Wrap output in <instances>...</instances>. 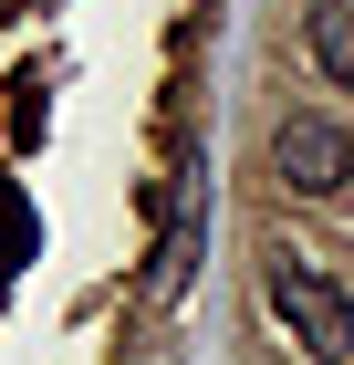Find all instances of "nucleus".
Here are the masks:
<instances>
[{
    "label": "nucleus",
    "mask_w": 354,
    "mask_h": 365,
    "mask_svg": "<svg viewBox=\"0 0 354 365\" xmlns=\"http://www.w3.org/2000/svg\"><path fill=\"white\" fill-rule=\"evenodd\" d=\"M271 178L292 198H344L354 188V136L333 115H281L271 125Z\"/></svg>",
    "instance_id": "obj_2"
},
{
    "label": "nucleus",
    "mask_w": 354,
    "mask_h": 365,
    "mask_svg": "<svg viewBox=\"0 0 354 365\" xmlns=\"http://www.w3.org/2000/svg\"><path fill=\"white\" fill-rule=\"evenodd\" d=\"M198 240H209V209H188V220L167 230V261H157V303H177V292H188V272H198Z\"/></svg>",
    "instance_id": "obj_4"
},
{
    "label": "nucleus",
    "mask_w": 354,
    "mask_h": 365,
    "mask_svg": "<svg viewBox=\"0 0 354 365\" xmlns=\"http://www.w3.org/2000/svg\"><path fill=\"white\" fill-rule=\"evenodd\" d=\"M302 42H313V63H323L333 84L354 94V0H313V21H302Z\"/></svg>",
    "instance_id": "obj_3"
},
{
    "label": "nucleus",
    "mask_w": 354,
    "mask_h": 365,
    "mask_svg": "<svg viewBox=\"0 0 354 365\" xmlns=\"http://www.w3.org/2000/svg\"><path fill=\"white\" fill-rule=\"evenodd\" d=\"M261 303L281 313V334H292L313 365H354V292L333 272H313L302 251H271L261 261Z\"/></svg>",
    "instance_id": "obj_1"
},
{
    "label": "nucleus",
    "mask_w": 354,
    "mask_h": 365,
    "mask_svg": "<svg viewBox=\"0 0 354 365\" xmlns=\"http://www.w3.org/2000/svg\"><path fill=\"white\" fill-rule=\"evenodd\" d=\"M31 251H42V230H31V209H21V188L0 178V272H21Z\"/></svg>",
    "instance_id": "obj_5"
}]
</instances>
